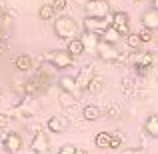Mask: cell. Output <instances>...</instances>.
I'll return each mask as SVG.
<instances>
[{
    "instance_id": "1",
    "label": "cell",
    "mask_w": 158,
    "mask_h": 154,
    "mask_svg": "<svg viewBox=\"0 0 158 154\" xmlns=\"http://www.w3.org/2000/svg\"><path fill=\"white\" fill-rule=\"evenodd\" d=\"M54 32H56L58 38L62 40H74L78 38V34H80V26H78V22L72 18V16H58V18H54Z\"/></svg>"
},
{
    "instance_id": "2",
    "label": "cell",
    "mask_w": 158,
    "mask_h": 154,
    "mask_svg": "<svg viewBox=\"0 0 158 154\" xmlns=\"http://www.w3.org/2000/svg\"><path fill=\"white\" fill-rule=\"evenodd\" d=\"M84 14L86 18H108L112 12L106 0H88L84 4Z\"/></svg>"
},
{
    "instance_id": "3",
    "label": "cell",
    "mask_w": 158,
    "mask_h": 154,
    "mask_svg": "<svg viewBox=\"0 0 158 154\" xmlns=\"http://www.w3.org/2000/svg\"><path fill=\"white\" fill-rule=\"evenodd\" d=\"M46 60L54 66V70H64V68H70V66L74 64V56H72L68 50H54V52H48V54H46Z\"/></svg>"
},
{
    "instance_id": "4",
    "label": "cell",
    "mask_w": 158,
    "mask_h": 154,
    "mask_svg": "<svg viewBox=\"0 0 158 154\" xmlns=\"http://www.w3.org/2000/svg\"><path fill=\"white\" fill-rule=\"evenodd\" d=\"M96 54H98V58H100V60H104V62H116L120 58V52H118V48H116V44L104 42L102 38H100L98 48H96Z\"/></svg>"
},
{
    "instance_id": "5",
    "label": "cell",
    "mask_w": 158,
    "mask_h": 154,
    "mask_svg": "<svg viewBox=\"0 0 158 154\" xmlns=\"http://www.w3.org/2000/svg\"><path fill=\"white\" fill-rule=\"evenodd\" d=\"M30 148H32L34 154H44V152L50 150V138H48L46 132L44 130L36 132L34 138H32V142H30Z\"/></svg>"
},
{
    "instance_id": "6",
    "label": "cell",
    "mask_w": 158,
    "mask_h": 154,
    "mask_svg": "<svg viewBox=\"0 0 158 154\" xmlns=\"http://www.w3.org/2000/svg\"><path fill=\"white\" fill-rule=\"evenodd\" d=\"M112 22V14L108 18H86L84 20V30L94 32V34H102Z\"/></svg>"
},
{
    "instance_id": "7",
    "label": "cell",
    "mask_w": 158,
    "mask_h": 154,
    "mask_svg": "<svg viewBox=\"0 0 158 154\" xmlns=\"http://www.w3.org/2000/svg\"><path fill=\"white\" fill-rule=\"evenodd\" d=\"M110 24H112V26H114L122 36H126V34H128V28H130V16H128L126 12L118 10V12H114V14H112V22H110Z\"/></svg>"
},
{
    "instance_id": "8",
    "label": "cell",
    "mask_w": 158,
    "mask_h": 154,
    "mask_svg": "<svg viewBox=\"0 0 158 154\" xmlns=\"http://www.w3.org/2000/svg\"><path fill=\"white\" fill-rule=\"evenodd\" d=\"M4 148L10 154H18L22 150V136H20L18 132H8V134L4 136Z\"/></svg>"
},
{
    "instance_id": "9",
    "label": "cell",
    "mask_w": 158,
    "mask_h": 154,
    "mask_svg": "<svg viewBox=\"0 0 158 154\" xmlns=\"http://www.w3.org/2000/svg\"><path fill=\"white\" fill-rule=\"evenodd\" d=\"M68 126H70V122H68L66 116H52L46 122V128L50 132H54V134H64V132L68 130Z\"/></svg>"
},
{
    "instance_id": "10",
    "label": "cell",
    "mask_w": 158,
    "mask_h": 154,
    "mask_svg": "<svg viewBox=\"0 0 158 154\" xmlns=\"http://www.w3.org/2000/svg\"><path fill=\"white\" fill-rule=\"evenodd\" d=\"M58 88L62 92L72 94V96H78V92H80V88L76 84V78H72V76H60L58 78Z\"/></svg>"
},
{
    "instance_id": "11",
    "label": "cell",
    "mask_w": 158,
    "mask_h": 154,
    "mask_svg": "<svg viewBox=\"0 0 158 154\" xmlns=\"http://www.w3.org/2000/svg\"><path fill=\"white\" fill-rule=\"evenodd\" d=\"M80 40H82V44H84L86 52H96L98 44H100V34H94V32L84 30L82 36H80Z\"/></svg>"
},
{
    "instance_id": "12",
    "label": "cell",
    "mask_w": 158,
    "mask_h": 154,
    "mask_svg": "<svg viewBox=\"0 0 158 154\" xmlns=\"http://www.w3.org/2000/svg\"><path fill=\"white\" fill-rule=\"evenodd\" d=\"M92 78H94V68H92V66H84V68L78 72V76H76V84H78V88H80V90H86Z\"/></svg>"
},
{
    "instance_id": "13",
    "label": "cell",
    "mask_w": 158,
    "mask_h": 154,
    "mask_svg": "<svg viewBox=\"0 0 158 154\" xmlns=\"http://www.w3.org/2000/svg\"><path fill=\"white\" fill-rule=\"evenodd\" d=\"M142 26L148 28V30H158V10L154 8H150V10H146L142 14Z\"/></svg>"
},
{
    "instance_id": "14",
    "label": "cell",
    "mask_w": 158,
    "mask_h": 154,
    "mask_svg": "<svg viewBox=\"0 0 158 154\" xmlns=\"http://www.w3.org/2000/svg\"><path fill=\"white\" fill-rule=\"evenodd\" d=\"M100 116H102V110L96 104H86V106L82 108V118L88 120V122H94V120H98Z\"/></svg>"
},
{
    "instance_id": "15",
    "label": "cell",
    "mask_w": 158,
    "mask_h": 154,
    "mask_svg": "<svg viewBox=\"0 0 158 154\" xmlns=\"http://www.w3.org/2000/svg\"><path fill=\"white\" fill-rule=\"evenodd\" d=\"M100 38L104 40V42H110V44H118L120 40L124 38V36L120 34V32H118V30H116V28H114V26L110 24V26H108L106 30H104V32L100 34Z\"/></svg>"
},
{
    "instance_id": "16",
    "label": "cell",
    "mask_w": 158,
    "mask_h": 154,
    "mask_svg": "<svg viewBox=\"0 0 158 154\" xmlns=\"http://www.w3.org/2000/svg\"><path fill=\"white\" fill-rule=\"evenodd\" d=\"M152 62H154V56L150 52H136L132 58V66H148L150 68Z\"/></svg>"
},
{
    "instance_id": "17",
    "label": "cell",
    "mask_w": 158,
    "mask_h": 154,
    "mask_svg": "<svg viewBox=\"0 0 158 154\" xmlns=\"http://www.w3.org/2000/svg\"><path fill=\"white\" fill-rule=\"evenodd\" d=\"M144 132L152 138H158V114H150L144 122Z\"/></svg>"
},
{
    "instance_id": "18",
    "label": "cell",
    "mask_w": 158,
    "mask_h": 154,
    "mask_svg": "<svg viewBox=\"0 0 158 154\" xmlns=\"http://www.w3.org/2000/svg\"><path fill=\"white\" fill-rule=\"evenodd\" d=\"M14 66L20 70V72H28L32 68V58L28 54H20V56L14 58Z\"/></svg>"
},
{
    "instance_id": "19",
    "label": "cell",
    "mask_w": 158,
    "mask_h": 154,
    "mask_svg": "<svg viewBox=\"0 0 158 154\" xmlns=\"http://www.w3.org/2000/svg\"><path fill=\"white\" fill-rule=\"evenodd\" d=\"M110 140H112V132H98L94 136V146L96 148H110Z\"/></svg>"
},
{
    "instance_id": "20",
    "label": "cell",
    "mask_w": 158,
    "mask_h": 154,
    "mask_svg": "<svg viewBox=\"0 0 158 154\" xmlns=\"http://www.w3.org/2000/svg\"><path fill=\"white\" fill-rule=\"evenodd\" d=\"M66 50H68L74 58H76V56H82V54L86 52V48H84V44H82V40H80V38H74V40H70V42H68Z\"/></svg>"
},
{
    "instance_id": "21",
    "label": "cell",
    "mask_w": 158,
    "mask_h": 154,
    "mask_svg": "<svg viewBox=\"0 0 158 154\" xmlns=\"http://www.w3.org/2000/svg\"><path fill=\"white\" fill-rule=\"evenodd\" d=\"M54 14H56V10H54L52 4H42L40 10H38L40 20H54Z\"/></svg>"
},
{
    "instance_id": "22",
    "label": "cell",
    "mask_w": 158,
    "mask_h": 154,
    "mask_svg": "<svg viewBox=\"0 0 158 154\" xmlns=\"http://www.w3.org/2000/svg\"><path fill=\"white\" fill-rule=\"evenodd\" d=\"M58 98H60V104H62V106H64V108H68V110H70V108H76V96H72V94H68V92H62V90H60V96H58Z\"/></svg>"
},
{
    "instance_id": "23",
    "label": "cell",
    "mask_w": 158,
    "mask_h": 154,
    "mask_svg": "<svg viewBox=\"0 0 158 154\" xmlns=\"http://www.w3.org/2000/svg\"><path fill=\"white\" fill-rule=\"evenodd\" d=\"M102 88H104V80L102 78H98V76H94L92 80H90V84H88V92L90 94H98V92H102Z\"/></svg>"
},
{
    "instance_id": "24",
    "label": "cell",
    "mask_w": 158,
    "mask_h": 154,
    "mask_svg": "<svg viewBox=\"0 0 158 154\" xmlns=\"http://www.w3.org/2000/svg\"><path fill=\"white\" fill-rule=\"evenodd\" d=\"M124 40H126V46L128 48H132V50H136V48L140 46V38H138V34H126L124 36Z\"/></svg>"
},
{
    "instance_id": "25",
    "label": "cell",
    "mask_w": 158,
    "mask_h": 154,
    "mask_svg": "<svg viewBox=\"0 0 158 154\" xmlns=\"http://www.w3.org/2000/svg\"><path fill=\"white\" fill-rule=\"evenodd\" d=\"M120 114H122V108H120V104H112V106L106 110V116H108V118H112V120L122 118Z\"/></svg>"
},
{
    "instance_id": "26",
    "label": "cell",
    "mask_w": 158,
    "mask_h": 154,
    "mask_svg": "<svg viewBox=\"0 0 158 154\" xmlns=\"http://www.w3.org/2000/svg\"><path fill=\"white\" fill-rule=\"evenodd\" d=\"M136 34H138V38H140V42H142V44H148V42H152V40H154L152 30H148V28H144V26H142V30L136 32Z\"/></svg>"
},
{
    "instance_id": "27",
    "label": "cell",
    "mask_w": 158,
    "mask_h": 154,
    "mask_svg": "<svg viewBox=\"0 0 158 154\" xmlns=\"http://www.w3.org/2000/svg\"><path fill=\"white\" fill-rule=\"evenodd\" d=\"M120 146H122V134H120V132H114V134H112V140H110V148L116 150V148H120Z\"/></svg>"
},
{
    "instance_id": "28",
    "label": "cell",
    "mask_w": 158,
    "mask_h": 154,
    "mask_svg": "<svg viewBox=\"0 0 158 154\" xmlns=\"http://www.w3.org/2000/svg\"><path fill=\"white\" fill-rule=\"evenodd\" d=\"M52 6L56 12H64L66 6H68V0H52Z\"/></svg>"
},
{
    "instance_id": "29",
    "label": "cell",
    "mask_w": 158,
    "mask_h": 154,
    "mask_svg": "<svg viewBox=\"0 0 158 154\" xmlns=\"http://www.w3.org/2000/svg\"><path fill=\"white\" fill-rule=\"evenodd\" d=\"M78 148L74 146V144H64V146H60V150H58L56 154H76Z\"/></svg>"
},
{
    "instance_id": "30",
    "label": "cell",
    "mask_w": 158,
    "mask_h": 154,
    "mask_svg": "<svg viewBox=\"0 0 158 154\" xmlns=\"http://www.w3.org/2000/svg\"><path fill=\"white\" fill-rule=\"evenodd\" d=\"M8 124H10V116L0 112V130H2V128H8Z\"/></svg>"
},
{
    "instance_id": "31",
    "label": "cell",
    "mask_w": 158,
    "mask_h": 154,
    "mask_svg": "<svg viewBox=\"0 0 158 154\" xmlns=\"http://www.w3.org/2000/svg\"><path fill=\"white\" fill-rule=\"evenodd\" d=\"M134 68H136V74H138V76H148V72H150L148 66H134Z\"/></svg>"
},
{
    "instance_id": "32",
    "label": "cell",
    "mask_w": 158,
    "mask_h": 154,
    "mask_svg": "<svg viewBox=\"0 0 158 154\" xmlns=\"http://www.w3.org/2000/svg\"><path fill=\"white\" fill-rule=\"evenodd\" d=\"M8 50V40L6 36H0V52H6Z\"/></svg>"
},
{
    "instance_id": "33",
    "label": "cell",
    "mask_w": 158,
    "mask_h": 154,
    "mask_svg": "<svg viewBox=\"0 0 158 154\" xmlns=\"http://www.w3.org/2000/svg\"><path fill=\"white\" fill-rule=\"evenodd\" d=\"M6 16V4H4V0H0V18H4Z\"/></svg>"
},
{
    "instance_id": "34",
    "label": "cell",
    "mask_w": 158,
    "mask_h": 154,
    "mask_svg": "<svg viewBox=\"0 0 158 154\" xmlns=\"http://www.w3.org/2000/svg\"><path fill=\"white\" fill-rule=\"evenodd\" d=\"M152 8H154V10H158V0H152Z\"/></svg>"
},
{
    "instance_id": "35",
    "label": "cell",
    "mask_w": 158,
    "mask_h": 154,
    "mask_svg": "<svg viewBox=\"0 0 158 154\" xmlns=\"http://www.w3.org/2000/svg\"><path fill=\"white\" fill-rule=\"evenodd\" d=\"M76 154H88V152H86V150H82V148H78V150H76Z\"/></svg>"
},
{
    "instance_id": "36",
    "label": "cell",
    "mask_w": 158,
    "mask_h": 154,
    "mask_svg": "<svg viewBox=\"0 0 158 154\" xmlns=\"http://www.w3.org/2000/svg\"><path fill=\"white\" fill-rule=\"evenodd\" d=\"M132 2H144V0H132Z\"/></svg>"
},
{
    "instance_id": "37",
    "label": "cell",
    "mask_w": 158,
    "mask_h": 154,
    "mask_svg": "<svg viewBox=\"0 0 158 154\" xmlns=\"http://www.w3.org/2000/svg\"><path fill=\"white\" fill-rule=\"evenodd\" d=\"M156 82H158V74H156Z\"/></svg>"
},
{
    "instance_id": "38",
    "label": "cell",
    "mask_w": 158,
    "mask_h": 154,
    "mask_svg": "<svg viewBox=\"0 0 158 154\" xmlns=\"http://www.w3.org/2000/svg\"><path fill=\"white\" fill-rule=\"evenodd\" d=\"M156 44H158V38H156Z\"/></svg>"
},
{
    "instance_id": "39",
    "label": "cell",
    "mask_w": 158,
    "mask_h": 154,
    "mask_svg": "<svg viewBox=\"0 0 158 154\" xmlns=\"http://www.w3.org/2000/svg\"><path fill=\"white\" fill-rule=\"evenodd\" d=\"M0 36H2V32H0Z\"/></svg>"
}]
</instances>
